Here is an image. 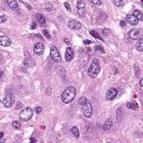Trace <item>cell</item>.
<instances>
[{
    "instance_id": "33",
    "label": "cell",
    "mask_w": 143,
    "mask_h": 143,
    "mask_svg": "<svg viewBox=\"0 0 143 143\" xmlns=\"http://www.w3.org/2000/svg\"><path fill=\"white\" fill-rule=\"evenodd\" d=\"M109 34H111L109 29H103V35L104 36H107V35H109Z\"/></svg>"
},
{
    "instance_id": "36",
    "label": "cell",
    "mask_w": 143,
    "mask_h": 143,
    "mask_svg": "<svg viewBox=\"0 0 143 143\" xmlns=\"http://www.w3.org/2000/svg\"><path fill=\"white\" fill-rule=\"evenodd\" d=\"M65 7H66V9H67L68 11H71V10H72V9H71V6H69L68 2H65Z\"/></svg>"
},
{
    "instance_id": "40",
    "label": "cell",
    "mask_w": 143,
    "mask_h": 143,
    "mask_svg": "<svg viewBox=\"0 0 143 143\" xmlns=\"http://www.w3.org/2000/svg\"><path fill=\"white\" fill-rule=\"evenodd\" d=\"M139 84H140V86L142 87V86H143V79H140V82H139Z\"/></svg>"
},
{
    "instance_id": "29",
    "label": "cell",
    "mask_w": 143,
    "mask_h": 143,
    "mask_svg": "<svg viewBox=\"0 0 143 143\" xmlns=\"http://www.w3.org/2000/svg\"><path fill=\"white\" fill-rule=\"evenodd\" d=\"M42 35H44L45 37L47 38V39H50V38H51L50 34H49V31L47 30V29H44V30H42Z\"/></svg>"
},
{
    "instance_id": "27",
    "label": "cell",
    "mask_w": 143,
    "mask_h": 143,
    "mask_svg": "<svg viewBox=\"0 0 143 143\" xmlns=\"http://www.w3.org/2000/svg\"><path fill=\"white\" fill-rule=\"evenodd\" d=\"M95 50H96V51H100L101 54H104V53H105L104 48H103L101 45H96V46H95Z\"/></svg>"
},
{
    "instance_id": "31",
    "label": "cell",
    "mask_w": 143,
    "mask_h": 143,
    "mask_svg": "<svg viewBox=\"0 0 143 143\" xmlns=\"http://www.w3.org/2000/svg\"><path fill=\"white\" fill-rule=\"evenodd\" d=\"M89 2H92L95 6H101V0H89Z\"/></svg>"
},
{
    "instance_id": "38",
    "label": "cell",
    "mask_w": 143,
    "mask_h": 143,
    "mask_svg": "<svg viewBox=\"0 0 143 143\" xmlns=\"http://www.w3.org/2000/svg\"><path fill=\"white\" fill-rule=\"evenodd\" d=\"M84 44L85 45H91L92 41H91V40H84Z\"/></svg>"
},
{
    "instance_id": "19",
    "label": "cell",
    "mask_w": 143,
    "mask_h": 143,
    "mask_svg": "<svg viewBox=\"0 0 143 143\" xmlns=\"http://www.w3.org/2000/svg\"><path fill=\"white\" fill-rule=\"evenodd\" d=\"M135 48L138 49L139 51L143 50V38L142 37L138 38V42H136V45H135Z\"/></svg>"
},
{
    "instance_id": "13",
    "label": "cell",
    "mask_w": 143,
    "mask_h": 143,
    "mask_svg": "<svg viewBox=\"0 0 143 143\" xmlns=\"http://www.w3.org/2000/svg\"><path fill=\"white\" fill-rule=\"evenodd\" d=\"M73 58H74V50H73V48H71V47H67L66 51H65V60H66V62H71Z\"/></svg>"
},
{
    "instance_id": "35",
    "label": "cell",
    "mask_w": 143,
    "mask_h": 143,
    "mask_svg": "<svg viewBox=\"0 0 143 143\" xmlns=\"http://www.w3.org/2000/svg\"><path fill=\"white\" fill-rule=\"evenodd\" d=\"M135 75L138 76V77L140 76V69H139V66H138V65H135Z\"/></svg>"
},
{
    "instance_id": "28",
    "label": "cell",
    "mask_w": 143,
    "mask_h": 143,
    "mask_svg": "<svg viewBox=\"0 0 143 143\" xmlns=\"http://www.w3.org/2000/svg\"><path fill=\"white\" fill-rule=\"evenodd\" d=\"M45 9H46V11L50 12V11L54 9V6L51 3H46V4H45Z\"/></svg>"
},
{
    "instance_id": "32",
    "label": "cell",
    "mask_w": 143,
    "mask_h": 143,
    "mask_svg": "<svg viewBox=\"0 0 143 143\" xmlns=\"http://www.w3.org/2000/svg\"><path fill=\"white\" fill-rule=\"evenodd\" d=\"M7 21V16H0V24H2V22Z\"/></svg>"
},
{
    "instance_id": "3",
    "label": "cell",
    "mask_w": 143,
    "mask_h": 143,
    "mask_svg": "<svg viewBox=\"0 0 143 143\" xmlns=\"http://www.w3.org/2000/svg\"><path fill=\"white\" fill-rule=\"evenodd\" d=\"M31 116H33V109L30 108V107H26V108H24L21 112L19 113V117L21 121H25V122H27V121H29L31 118Z\"/></svg>"
},
{
    "instance_id": "30",
    "label": "cell",
    "mask_w": 143,
    "mask_h": 143,
    "mask_svg": "<svg viewBox=\"0 0 143 143\" xmlns=\"http://www.w3.org/2000/svg\"><path fill=\"white\" fill-rule=\"evenodd\" d=\"M86 102H87V98H86V97H80V98H78V104H79V105H84Z\"/></svg>"
},
{
    "instance_id": "42",
    "label": "cell",
    "mask_w": 143,
    "mask_h": 143,
    "mask_svg": "<svg viewBox=\"0 0 143 143\" xmlns=\"http://www.w3.org/2000/svg\"><path fill=\"white\" fill-rule=\"evenodd\" d=\"M31 28H33V29L36 28V24H35V22H33V24H31Z\"/></svg>"
},
{
    "instance_id": "39",
    "label": "cell",
    "mask_w": 143,
    "mask_h": 143,
    "mask_svg": "<svg viewBox=\"0 0 143 143\" xmlns=\"http://www.w3.org/2000/svg\"><path fill=\"white\" fill-rule=\"evenodd\" d=\"M120 25H121V27H125V25H126V22H125V21H123V20H122V21L120 22Z\"/></svg>"
},
{
    "instance_id": "12",
    "label": "cell",
    "mask_w": 143,
    "mask_h": 143,
    "mask_svg": "<svg viewBox=\"0 0 143 143\" xmlns=\"http://www.w3.org/2000/svg\"><path fill=\"white\" fill-rule=\"evenodd\" d=\"M68 27L71 29H74V30H77V29H80L82 28V24L77 20H69L68 21Z\"/></svg>"
},
{
    "instance_id": "4",
    "label": "cell",
    "mask_w": 143,
    "mask_h": 143,
    "mask_svg": "<svg viewBox=\"0 0 143 143\" xmlns=\"http://www.w3.org/2000/svg\"><path fill=\"white\" fill-rule=\"evenodd\" d=\"M82 106H83V114H84V116L89 118L93 115V106H92V103L87 100V102L85 103L84 105H82Z\"/></svg>"
},
{
    "instance_id": "7",
    "label": "cell",
    "mask_w": 143,
    "mask_h": 143,
    "mask_svg": "<svg viewBox=\"0 0 143 143\" xmlns=\"http://www.w3.org/2000/svg\"><path fill=\"white\" fill-rule=\"evenodd\" d=\"M45 51V45L42 42H36L35 46H34V53L37 56L42 55Z\"/></svg>"
},
{
    "instance_id": "8",
    "label": "cell",
    "mask_w": 143,
    "mask_h": 143,
    "mask_svg": "<svg viewBox=\"0 0 143 143\" xmlns=\"http://www.w3.org/2000/svg\"><path fill=\"white\" fill-rule=\"evenodd\" d=\"M117 93H118L117 88H114V87H113V88H109L108 91H107V93H106V95H105V97H106L107 101H112V100H114V98L116 97Z\"/></svg>"
},
{
    "instance_id": "18",
    "label": "cell",
    "mask_w": 143,
    "mask_h": 143,
    "mask_svg": "<svg viewBox=\"0 0 143 143\" xmlns=\"http://www.w3.org/2000/svg\"><path fill=\"white\" fill-rule=\"evenodd\" d=\"M112 125H113L112 118H107V120L105 121L104 125H103V130H104V131H109V130L112 129Z\"/></svg>"
},
{
    "instance_id": "14",
    "label": "cell",
    "mask_w": 143,
    "mask_h": 143,
    "mask_svg": "<svg viewBox=\"0 0 143 143\" xmlns=\"http://www.w3.org/2000/svg\"><path fill=\"white\" fill-rule=\"evenodd\" d=\"M0 45L3 47H8L11 45V39L8 36H0Z\"/></svg>"
},
{
    "instance_id": "9",
    "label": "cell",
    "mask_w": 143,
    "mask_h": 143,
    "mask_svg": "<svg viewBox=\"0 0 143 143\" xmlns=\"http://www.w3.org/2000/svg\"><path fill=\"white\" fill-rule=\"evenodd\" d=\"M141 33H142V29H139V28L132 29V30L129 33V37L131 38V39H138V38L142 37Z\"/></svg>"
},
{
    "instance_id": "37",
    "label": "cell",
    "mask_w": 143,
    "mask_h": 143,
    "mask_svg": "<svg viewBox=\"0 0 143 143\" xmlns=\"http://www.w3.org/2000/svg\"><path fill=\"white\" fill-rule=\"evenodd\" d=\"M22 3H24V4H25V6H26V7H27V8H28V10H31V7H30V6H29V4H28V3H26V2H22Z\"/></svg>"
},
{
    "instance_id": "44",
    "label": "cell",
    "mask_w": 143,
    "mask_h": 143,
    "mask_svg": "<svg viewBox=\"0 0 143 143\" xmlns=\"http://www.w3.org/2000/svg\"><path fill=\"white\" fill-rule=\"evenodd\" d=\"M30 141H31V142H36V139H35V138H31Z\"/></svg>"
},
{
    "instance_id": "6",
    "label": "cell",
    "mask_w": 143,
    "mask_h": 143,
    "mask_svg": "<svg viewBox=\"0 0 143 143\" xmlns=\"http://www.w3.org/2000/svg\"><path fill=\"white\" fill-rule=\"evenodd\" d=\"M2 103H3V105L6 107H11L13 105V103H15V97H13V95L11 93H8L6 95V97L3 98Z\"/></svg>"
},
{
    "instance_id": "45",
    "label": "cell",
    "mask_w": 143,
    "mask_h": 143,
    "mask_svg": "<svg viewBox=\"0 0 143 143\" xmlns=\"http://www.w3.org/2000/svg\"><path fill=\"white\" fill-rule=\"evenodd\" d=\"M2 136H3V133H2V132H0V138H2Z\"/></svg>"
},
{
    "instance_id": "16",
    "label": "cell",
    "mask_w": 143,
    "mask_h": 143,
    "mask_svg": "<svg viewBox=\"0 0 143 143\" xmlns=\"http://www.w3.org/2000/svg\"><path fill=\"white\" fill-rule=\"evenodd\" d=\"M24 65H25V66H27V67H29V66H33V65H34V60L31 59V57H30V55H29V53H28V51H27V53H26V55H25Z\"/></svg>"
},
{
    "instance_id": "2",
    "label": "cell",
    "mask_w": 143,
    "mask_h": 143,
    "mask_svg": "<svg viewBox=\"0 0 143 143\" xmlns=\"http://www.w3.org/2000/svg\"><path fill=\"white\" fill-rule=\"evenodd\" d=\"M100 71H101L100 62H98L97 59H93V62H92V64L89 65V68H88V75H89V77H92V78L97 77Z\"/></svg>"
},
{
    "instance_id": "41",
    "label": "cell",
    "mask_w": 143,
    "mask_h": 143,
    "mask_svg": "<svg viewBox=\"0 0 143 143\" xmlns=\"http://www.w3.org/2000/svg\"><path fill=\"white\" fill-rule=\"evenodd\" d=\"M20 106H21V104H20V103H17V105H16V108H20Z\"/></svg>"
},
{
    "instance_id": "1",
    "label": "cell",
    "mask_w": 143,
    "mask_h": 143,
    "mask_svg": "<svg viewBox=\"0 0 143 143\" xmlns=\"http://www.w3.org/2000/svg\"><path fill=\"white\" fill-rule=\"evenodd\" d=\"M76 96V88L74 86H68L62 93V102L65 104H69L74 101Z\"/></svg>"
},
{
    "instance_id": "17",
    "label": "cell",
    "mask_w": 143,
    "mask_h": 143,
    "mask_svg": "<svg viewBox=\"0 0 143 143\" xmlns=\"http://www.w3.org/2000/svg\"><path fill=\"white\" fill-rule=\"evenodd\" d=\"M35 18H36V20H37V22L39 25H45V24H46V18H45L41 13H36Z\"/></svg>"
},
{
    "instance_id": "22",
    "label": "cell",
    "mask_w": 143,
    "mask_h": 143,
    "mask_svg": "<svg viewBox=\"0 0 143 143\" xmlns=\"http://www.w3.org/2000/svg\"><path fill=\"white\" fill-rule=\"evenodd\" d=\"M89 34H91L92 36H93L94 38H96V39H100V40H103V38L101 37L100 36V34L97 33V31L96 30H89Z\"/></svg>"
},
{
    "instance_id": "26",
    "label": "cell",
    "mask_w": 143,
    "mask_h": 143,
    "mask_svg": "<svg viewBox=\"0 0 143 143\" xmlns=\"http://www.w3.org/2000/svg\"><path fill=\"white\" fill-rule=\"evenodd\" d=\"M12 126L15 127V129H17V130L21 129V124H20V122H18V121H13V122H12Z\"/></svg>"
},
{
    "instance_id": "24",
    "label": "cell",
    "mask_w": 143,
    "mask_h": 143,
    "mask_svg": "<svg viewBox=\"0 0 143 143\" xmlns=\"http://www.w3.org/2000/svg\"><path fill=\"white\" fill-rule=\"evenodd\" d=\"M59 76L60 77L63 78V80H64V82H67V78H66V73H65V69L64 68H60L59 69Z\"/></svg>"
},
{
    "instance_id": "15",
    "label": "cell",
    "mask_w": 143,
    "mask_h": 143,
    "mask_svg": "<svg viewBox=\"0 0 143 143\" xmlns=\"http://www.w3.org/2000/svg\"><path fill=\"white\" fill-rule=\"evenodd\" d=\"M125 19H126V21L129 22V24L131 25V26H136V25L139 24V20L136 19V18L134 17L133 15H127Z\"/></svg>"
},
{
    "instance_id": "11",
    "label": "cell",
    "mask_w": 143,
    "mask_h": 143,
    "mask_svg": "<svg viewBox=\"0 0 143 143\" xmlns=\"http://www.w3.org/2000/svg\"><path fill=\"white\" fill-rule=\"evenodd\" d=\"M7 3H8L9 8H10L12 11H15V12H18V11H19V7H18L17 0H7Z\"/></svg>"
},
{
    "instance_id": "25",
    "label": "cell",
    "mask_w": 143,
    "mask_h": 143,
    "mask_svg": "<svg viewBox=\"0 0 143 143\" xmlns=\"http://www.w3.org/2000/svg\"><path fill=\"white\" fill-rule=\"evenodd\" d=\"M113 3L116 7H123L124 6V1L123 0H113Z\"/></svg>"
},
{
    "instance_id": "43",
    "label": "cell",
    "mask_w": 143,
    "mask_h": 143,
    "mask_svg": "<svg viewBox=\"0 0 143 143\" xmlns=\"http://www.w3.org/2000/svg\"><path fill=\"white\" fill-rule=\"evenodd\" d=\"M64 41H65V42H66V44H69V40H68V39H67V38H65V39H64Z\"/></svg>"
},
{
    "instance_id": "21",
    "label": "cell",
    "mask_w": 143,
    "mask_h": 143,
    "mask_svg": "<svg viewBox=\"0 0 143 143\" xmlns=\"http://www.w3.org/2000/svg\"><path fill=\"white\" fill-rule=\"evenodd\" d=\"M126 107L127 108H130V109H138L139 108V105L136 104L135 102H127L126 103Z\"/></svg>"
},
{
    "instance_id": "23",
    "label": "cell",
    "mask_w": 143,
    "mask_h": 143,
    "mask_svg": "<svg viewBox=\"0 0 143 143\" xmlns=\"http://www.w3.org/2000/svg\"><path fill=\"white\" fill-rule=\"evenodd\" d=\"M71 133L73 134L74 136H75V138H78V136H79V131H78V129L76 126H73L71 129Z\"/></svg>"
},
{
    "instance_id": "5",
    "label": "cell",
    "mask_w": 143,
    "mask_h": 143,
    "mask_svg": "<svg viewBox=\"0 0 143 143\" xmlns=\"http://www.w3.org/2000/svg\"><path fill=\"white\" fill-rule=\"evenodd\" d=\"M50 57H51V59L56 63L62 62V57H60L59 51H58V49L56 48V47H51L50 48Z\"/></svg>"
},
{
    "instance_id": "20",
    "label": "cell",
    "mask_w": 143,
    "mask_h": 143,
    "mask_svg": "<svg viewBox=\"0 0 143 143\" xmlns=\"http://www.w3.org/2000/svg\"><path fill=\"white\" fill-rule=\"evenodd\" d=\"M133 16L139 20V21H142L143 20V13L140 10H134L133 11Z\"/></svg>"
},
{
    "instance_id": "34",
    "label": "cell",
    "mask_w": 143,
    "mask_h": 143,
    "mask_svg": "<svg viewBox=\"0 0 143 143\" xmlns=\"http://www.w3.org/2000/svg\"><path fill=\"white\" fill-rule=\"evenodd\" d=\"M41 111H42V107H40V106H37V107H36V108H35V112H36V113H37V114L41 113Z\"/></svg>"
},
{
    "instance_id": "10",
    "label": "cell",
    "mask_w": 143,
    "mask_h": 143,
    "mask_svg": "<svg viewBox=\"0 0 143 143\" xmlns=\"http://www.w3.org/2000/svg\"><path fill=\"white\" fill-rule=\"evenodd\" d=\"M76 7H77V13L80 17H84L85 16V3L82 0H78L77 3H76Z\"/></svg>"
}]
</instances>
